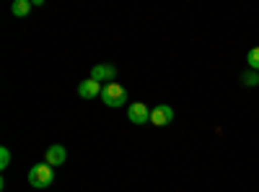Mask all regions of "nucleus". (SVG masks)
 <instances>
[{
    "label": "nucleus",
    "instance_id": "obj_4",
    "mask_svg": "<svg viewBox=\"0 0 259 192\" xmlns=\"http://www.w3.org/2000/svg\"><path fill=\"white\" fill-rule=\"evenodd\" d=\"M127 120L133 125H145V122H150V109L143 101H135V104L127 106Z\"/></svg>",
    "mask_w": 259,
    "mask_h": 192
},
{
    "label": "nucleus",
    "instance_id": "obj_11",
    "mask_svg": "<svg viewBox=\"0 0 259 192\" xmlns=\"http://www.w3.org/2000/svg\"><path fill=\"white\" fill-rule=\"evenodd\" d=\"M8 166H11V151L3 145L0 148V169H8Z\"/></svg>",
    "mask_w": 259,
    "mask_h": 192
},
{
    "label": "nucleus",
    "instance_id": "obj_5",
    "mask_svg": "<svg viewBox=\"0 0 259 192\" xmlns=\"http://www.w3.org/2000/svg\"><path fill=\"white\" fill-rule=\"evenodd\" d=\"M91 78L94 81H99V83H114V78H117V68L114 65H109V62H99V65H94V70H91Z\"/></svg>",
    "mask_w": 259,
    "mask_h": 192
},
{
    "label": "nucleus",
    "instance_id": "obj_1",
    "mask_svg": "<svg viewBox=\"0 0 259 192\" xmlns=\"http://www.w3.org/2000/svg\"><path fill=\"white\" fill-rule=\"evenodd\" d=\"M52 182H55V166H50V164H36V166L29 169V184H31V187L47 189V187H52Z\"/></svg>",
    "mask_w": 259,
    "mask_h": 192
},
{
    "label": "nucleus",
    "instance_id": "obj_6",
    "mask_svg": "<svg viewBox=\"0 0 259 192\" xmlns=\"http://www.w3.org/2000/svg\"><path fill=\"white\" fill-rule=\"evenodd\" d=\"M101 83L99 81H94V78H85V81H80L78 83V96L80 99H96V96H101Z\"/></svg>",
    "mask_w": 259,
    "mask_h": 192
},
{
    "label": "nucleus",
    "instance_id": "obj_2",
    "mask_svg": "<svg viewBox=\"0 0 259 192\" xmlns=\"http://www.w3.org/2000/svg\"><path fill=\"white\" fill-rule=\"evenodd\" d=\"M101 101L106 106H112V109H117V106L127 104V91L119 86V83H106V86L101 89Z\"/></svg>",
    "mask_w": 259,
    "mask_h": 192
},
{
    "label": "nucleus",
    "instance_id": "obj_9",
    "mask_svg": "<svg viewBox=\"0 0 259 192\" xmlns=\"http://www.w3.org/2000/svg\"><path fill=\"white\" fill-rule=\"evenodd\" d=\"M246 62H249V68H251V70H259V47H251V50H249Z\"/></svg>",
    "mask_w": 259,
    "mask_h": 192
},
{
    "label": "nucleus",
    "instance_id": "obj_10",
    "mask_svg": "<svg viewBox=\"0 0 259 192\" xmlns=\"http://www.w3.org/2000/svg\"><path fill=\"white\" fill-rule=\"evenodd\" d=\"M241 81H244V86H256V83H259V73L256 70H246L241 75Z\"/></svg>",
    "mask_w": 259,
    "mask_h": 192
},
{
    "label": "nucleus",
    "instance_id": "obj_3",
    "mask_svg": "<svg viewBox=\"0 0 259 192\" xmlns=\"http://www.w3.org/2000/svg\"><path fill=\"white\" fill-rule=\"evenodd\" d=\"M171 120H174V109L168 104H158L156 109H150V125L166 127V125H171Z\"/></svg>",
    "mask_w": 259,
    "mask_h": 192
},
{
    "label": "nucleus",
    "instance_id": "obj_8",
    "mask_svg": "<svg viewBox=\"0 0 259 192\" xmlns=\"http://www.w3.org/2000/svg\"><path fill=\"white\" fill-rule=\"evenodd\" d=\"M31 0H16V3L11 6V13L13 16H18V18H24V16H29V11H31Z\"/></svg>",
    "mask_w": 259,
    "mask_h": 192
},
{
    "label": "nucleus",
    "instance_id": "obj_7",
    "mask_svg": "<svg viewBox=\"0 0 259 192\" xmlns=\"http://www.w3.org/2000/svg\"><path fill=\"white\" fill-rule=\"evenodd\" d=\"M65 159H68V151H65V145H60V143L50 145L47 153H45V164H50V166H62Z\"/></svg>",
    "mask_w": 259,
    "mask_h": 192
}]
</instances>
